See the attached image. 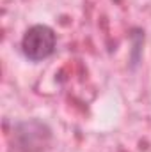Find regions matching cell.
<instances>
[{
  "instance_id": "6da1fadb",
  "label": "cell",
  "mask_w": 151,
  "mask_h": 152,
  "mask_svg": "<svg viewBox=\"0 0 151 152\" xmlns=\"http://www.w3.org/2000/svg\"><path fill=\"white\" fill-rule=\"evenodd\" d=\"M52 142V129L38 118L23 120L14 126V145L21 152H41Z\"/></svg>"
},
{
  "instance_id": "7a4b0ae2",
  "label": "cell",
  "mask_w": 151,
  "mask_h": 152,
  "mask_svg": "<svg viewBox=\"0 0 151 152\" xmlns=\"http://www.w3.org/2000/svg\"><path fill=\"white\" fill-rule=\"evenodd\" d=\"M57 46L55 32L46 25H34L30 27L21 37V51L25 58L32 62H41L53 55Z\"/></svg>"
}]
</instances>
